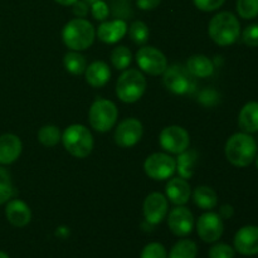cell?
Returning <instances> with one entry per match:
<instances>
[{
    "instance_id": "6da1fadb",
    "label": "cell",
    "mask_w": 258,
    "mask_h": 258,
    "mask_svg": "<svg viewBox=\"0 0 258 258\" xmlns=\"http://www.w3.org/2000/svg\"><path fill=\"white\" fill-rule=\"evenodd\" d=\"M224 151L232 165L246 168L256 159L257 144L249 134L238 133L228 139Z\"/></svg>"
},
{
    "instance_id": "7a4b0ae2",
    "label": "cell",
    "mask_w": 258,
    "mask_h": 258,
    "mask_svg": "<svg viewBox=\"0 0 258 258\" xmlns=\"http://www.w3.org/2000/svg\"><path fill=\"white\" fill-rule=\"evenodd\" d=\"M209 37L218 45H231L239 38L241 24L231 12H221L214 15L208 25Z\"/></svg>"
},
{
    "instance_id": "3957f363",
    "label": "cell",
    "mask_w": 258,
    "mask_h": 258,
    "mask_svg": "<svg viewBox=\"0 0 258 258\" xmlns=\"http://www.w3.org/2000/svg\"><path fill=\"white\" fill-rule=\"evenodd\" d=\"M96 30L92 23L83 18H76L64 25L62 38L64 44L72 50H85L95 42Z\"/></svg>"
},
{
    "instance_id": "277c9868",
    "label": "cell",
    "mask_w": 258,
    "mask_h": 258,
    "mask_svg": "<svg viewBox=\"0 0 258 258\" xmlns=\"http://www.w3.org/2000/svg\"><path fill=\"white\" fill-rule=\"evenodd\" d=\"M60 140L66 150L78 159L87 158L93 149L92 134L86 126L78 123L68 126L62 134Z\"/></svg>"
},
{
    "instance_id": "5b68a950",
    "label": "cell",
    "mask_w": 258,
    "mask_h": 258,
    "mask_svg": "<svg viewBox=\"0 0 258 258\" xmlns=\"http://www.w3.org/2000/svg\"><path fill=\"white\" fill-rule=\"evenodd\" d=\"M146 90L145 76L139 70H126L116 83V95L122 102L134 103L140 100Z\"/></svg>"
},
{
    "instance_id": "8992f818",
    "label": "cell",
    "mask_w": 258,
    "mask_h": 258,
    "mask_svg": "<svg viewBox=\"0 0 258 258\" xmlns=\"http://www.w3.org/2000/svg\"><path fill=\"white\" fill-rule=\"evenodd\" d=\"M118 117V110L115 103L105 98H97L88 111V121L93 130L107 133L115 126Z\"/></svg>"
},
{
    "instance_id": "52a82bcc",
    "label": "cell",
    "mask_w": 258,
    "mask_h": 258,
    "mask_svg": "<svg viewBox=\"0 0 258 258\" xmlns=\"http://www.w3.org/2000/svg\"><path fill=\"white\" fill-rule=\"evenodd\" d=\"M164 86L176 95H185L196 88V77L183 64H173L163 73Z\"/></svg>"
},
{
    "instance_id": "ba28073f",
    "label": "cell",
    "mask_w": 258,
    "mask_h": 258,
    "mask_svg": "<svg viewBox=\"0 0 258 258\" xmlns=\"http://www.w3.org/2000/svg\"><path fill=\"white\" fill-rule=\"evenodd\" d=\"M144 170L154 180H166L176 171V160L164 153H154L144 163Z\"/></svg>"
},
{
    "instance_id": "9c48e42d",
    "label": "cell",
    "mask_w": 258,
    "mask_h": 258,
    "mask_svg": "<svg viewBox=\"0 0 258 258\" xmlns=\"http://www.w3.org/2000/svg\"><path fill=\"white\" fill-rule=\"evenodd\" d=\"M136 62L141 71L150 76L163 75L168 68V59L161 50L155 47H143L136 53Z\"/></svg>"
},
{
    "instance_id": "30bf717a",
    "label": "cell",
    "mask_w": 258,
    "mask_h": 258,
    "mask_svg": "<svg viewBox=\"0 0 258 258\" xmlns=\"http://www.w3.org/2000/svg\"><path fill=\"white\" fill-rule=\"evenodd\" d=\"M159 141L164 150L179 155L188 150L189 145H190V136L185 128L174 125L163 128L160 136H159Z\"/></svg>"
},
{
    "instance_id": "8fae6325",
    "label": "cell",
    "mask_w": 258,
    "mask_h": 258,
    "mask_svg": "<svg viewBox=\"0 0 258 258\" xmlns=\"http://www.w3.org/2000/svg\"><path fill=\"white\" fill-rule=\"evenodd\" d=\"M143 134V123L138 118L128 117L118 123L113 134V139L120 148H133L141 140Z\"/></svg>"
},
{
    "instance_id": "7c38bea8",
    "label": "cell",
    "mask_w": 258,
    "mask_h": 258,
    "mask_svg": "<svg viewBox=\"0 0 258 258\" xmlns=\"http://www.w3.org/2000/svg\"><path fill=\"white\" fill-rule=\"evenodd\" d=\"M224 231L223 219L219 214L207 212L199 217L197 222V232L202 241L206 243H214L222 237Z\"/></svg>"
},
{
    "instance_id": "4fadbf2b",
    "label": "cell",
    "mask_w": 258,
    "mask_h": 258,
    "mask_svg": "<svg viewBox=\"0 0 258 258\" xmlns=\"http://www.w3.org/2000/svg\"><path fill=\"white\" fill-rule=\"evenodd\" d=\"M168 211V198L164 194L155 191L146 197L145 202H144V217L148 223L153 224V226L161 223L165 219Z\"/></svg>"
},
{
    "instance_id": "5bb4252c",
    "label": "cell",
    "mask_w": 258,
    "mask_h": 258,
    "mask_svg": "<svg viewBox=\"0 0 258 258\" xmlns=\"http://www.w3.org/2000/svg\"><path fill=\"white\" fill-rule=\"evenodd\" d=\"M168 226L175 236L186 237L194 228L193 213L185 207L178 206L169 213Z\"/></svg>"
},
{
    "instance_id": "9a60e30c",
    "label": "cell",
    "mask_w": 258,
    "mask_h": 258,
    "mask_svg": "<svg viewBox=\"0 0 258 258\" xmlns=\"http://www.w3.org/2000/svg\"><path fill=\"white\" fill-rule=\"evenodd\" d=\"M234 249L243 256L258 254V227H242L234 236Z\"/></svg>"
},
{
    "instance_id": "2e32d148",
    "label": "cell",
    "mask_w": 258,
    "mask_h": 258,
    "mask_svg": "<svg viewBox=\"0 0 258 258\" xmlns=\"http://www.w3.org/2000/svg\"><path fill=\"white\" fill-rule=\"evenodd\" d=\"M5 216L10 224L18 228H23L27 226L32 219V212L28 204L20 199H12L5 207Z\"/></svg>"
},
{
    "instance_id": "e0dca14e",
    "label": "cell",
    "mask_w": 258,
    "mask_h": 258,
    "mask_svg": "<svg viewBox=\"0 0 258 258\" xmlns=\"http://www.w3.org/2000/svg\"><path fill=\"white\" fill-rule=\"evenodd\" d=\"M127 33V23L123 19H115L111 22H103L97 29L98 39L107 44H115L122 39Z\"/></svg>"
},
{
    "instance_id": "ac0fdd59",
    "label": "cell",
    "mask_w": 258,
    "mask_h": 258,
    "mask_svg": "<svg viewBox=\"0 0 258 258\" xmlns=\"http://www.w3.org/2000/svg\"><path fill=\"white\" fill-rule=\"evenodd\" d=\"M22 141L17 135L4 134L0 136V164L9 165L13 164L22 154Z\"/></svg>"
},
{
    "instance_id": "d6986e66",
    "label": "cell",
    "mask_w": 258,
    "mask_h": 258,
    "mask_svg": "<svg viewBox=\"0 0 258 258\" xmlns=\"http://www.w3.org/2000/svg\"><path fill=\"white\" fill-rule=\"evenodd\" d=\"M166 198L175 206H184L188 203L191 196L190 184L183 178H173L168 181L165 188Z\"/></svg>"
},
{
    "instance_id": "ffe728a7",
    "label": "cell",
    "mask_w": 258,
    "mask_h": 258,
    "mask_svg": "<svg viewBox=\"0 0 258 258\" xmlns=\"http://www.w3.org/2000/svg\"><path fill=\"white\" fill-rule=\"evenodd\" d=\"M86 82L95 88L103 87L111 78V70L107 63L96 60L91 63L85 71Z\"/></svg>"
},
{
    "instance_id": "44dd1931",
    "label": "cell",
    "mask_w": 258,
    "mask_h": 258,
    "mask_svg": "<svg viewBox=\"0 0 258 258\" xmlns=\"http://www.w3.org/2000/svg\"><path fill=\"white\" fill-rule=\"evenodd\" d=\"M238 125L246 134L258 133V102H248L242 107Z\"/></svg>"
},
{
    "instance_id": "7402d4cb",
    "label": "cell",
    "mask_w": 258,
    "mask_h": 258,
    "mask_svg": "<svg viewBox=\"0 0 258 258\" xmlns=\"http://www.w3.org/2000/svg\"><path fill=\"white\" fill-rule=\"evenodd\" d=\"M186 68L196 78H207L213 75L214 64L207 55H191L186 62Z\"/></svg>"
},
{
    "instance_id": "603a6c76",
    "label": "cell",
    "mask_w": 258,
    "mask_h": 258,
    "mask_svg": "<svg viewBox=\"0 0 258 258\" xmlns=\"http://www.w3.org/2000/svg\"><path fill=\"white\" fill-rule=\"evenodd\" d=\"M193 201L197 207L204 211H211L218 204V197L217 193L207 185L197 186L193 193Z\"/></svg>"
},
{
    "instance_id": "cb8c5ba5",
    "label": "cell",
    "mask_w": 258,
    "mask_h": 258,
    "mask_svg": "<svg viewBox=\"0 0 258 258\" xmlns=\"http://www.w3.org/2000/svg\"><path fill=\"white\" fill-rule=\"evenodd\" d=\"M196 160L197 153L193 150H185L184 153L179 154V158L176 160V170L179 171L180 178L190 179L193 176Z\"/></svg>"
},
{
    "instance_id": "d4e9b609",
    "label": "cell",
    "mask_w": 258,
    "mask_h": 258,
    "mask_svg": "<svg viewBox=\"0 0 258 258\" xmlns=\"http://www.w3.org/2000/svg\"><path fill=\"white\" fill-rule=\"evenodd\" d=\"M63 63H64L66 70L75 76L83 75L86 68H87L86 58L80 52H77V50L66 53L64 58H63Z\"/></svg>"
},
{
    "instance_id": "484cf974",
    "label": "cell",
    "mask_w": 258,
    "mask_h": 258,
    "mask_svg": "<svg viewBox=\"0 0 258 258\" xmlns=\"http://www.w3.org/2000/svg\"><path fill=\"white\" fill-rule=\"evenodd\" d=\"M198 246L191 239H181L178 241L171 248L168 258H197Z\"/></svg>"
},
{
    "instance_id": "4316f807",
    "label": "cell",
    "mask_w": 258,
    "mask_h": 258,
    "mask_svg": "<svg viewBox=\"0 0 258 258\" xmlns=\"http://www.w3.org/2000/svg\"><path fill=\"white\" fill-rule=\"evenodd\" d=\"M133 62V53L125 45H118L111 52V63L116 70L123 71Z\"/></svg>"
},
{
    "instance_id": "83f0119b",
    "label": "cell",
    "mask_w": 258,
    "mask_h": 258,
    "mask_svg": "<svg viewBox=\"0 0 258 258\" xmlns=\"http://www.w3.org/2000/svg\"><path fill=\"white\" fill-rule=\"evenodd\" d=\"M60 139H62V135H60L59 128L54 125H45L38 131V140L42 145L47 146V148L55 146L59 143Z\"/></svg>"
},
{
    "instance_id": "f1b7e54d",
    "label": "cell",
    "mask_w": 258,
    "mask_h": 258,
    "mask_svg": "<svg viewBox=\"0 0 258 258\" xmlns=\"http://www.w3.org/2000/svg\"><path fill=\"white\" fill-rule=\"evenodd\" d=\"M128 34H130L131 40H133L135 44L143 45L145 44L149 40V27L141 20H135L134 23H131L130 28H128Z\"/></svg>"
},
{
    "instance_id": "f546056e",
    "label": "cell",
    "mask_w": 258,
    "mask_h": 258,
    "mask_svg": "<svg viewBox=\"0 0 258 258\" xmlns=\"http://www.w3.org/2000/svg\"><path fill=\"white\" fill-rule=\"evenodd\" d=\"M14 194L12 176L7 169L0 166V206L8 203Z\"/></svg>"
},
{
    "instance_id": "4dcf8cb0",
    "label": "cell",
    "mask_w": 258,
    "mask_h": 258,
    "mask_svg": "<svg viewBox=\"0 0 258 258\" xmlns=\"http://www.w3.org/2000/svg\"><path fill=\"white\" fill-rule=\"evenodd\" d=\"M237 12L243 19L258 17V0H237Z\"/></svg>"
},
{
    "instance_id": "1f68e13d",
    "label": "cell",
    "mask_w": 258,
    "mask_h": 258,
    "mask_svg": "<svg viewBox=\"0 0 258 258\" xmlns=\"http://www.w3.org/2000/svg\"><path fill=\"white\" fill-rule=\"evenodd\" d=\"M140 258H168V252L161 243L151 242L144 247Z\"/></svg>"
},
{
    "instance_id": "d6a6232c",
    "label": "cell",
    "mask_w": 258,
    "mask_h": 258,
    "mask_svg": "<svg viewBox=\"0 0 258 258\" xmlns=\"http://www.w3.org/2000/svg\"><path fill=\"white\" fill-rule=\"evenodd\" d=\"M208 256L209 258H234L236 249L227 243H217L211 247Z\"/></svg>"
},
{
    "instance_id": "836d02e7",
    "label": "cell",
    "mask_w": 258,
    "mask_h": 258,
    "mask_svg": "<svg viewBox=\"0 0 258 258\" xmlns=\"http://www.w3.org/2000/svg\"><path fill=\"white\" fill-rule=\"evenodd\" d=\"M91 13H92V17L96 20L103 22V20L107 19L108 14H110V9H108V5L103 0H97V2L91 4Z\"/></svg>"
},
{
    "instance_id": "e575fe53",
    "label": "cell",
    "mask_w": 258,
    "mask_h": 258,
    "mask_svg": "<svg viewBox=\"0 0 258 258\" xmlns=\"http://www.w3.org/2000/svg\"><path fill=\"white\" fill-rule=\"evenodd\" d=\"M242 40L248 47H258V24H251L246 27L242 33Z\"/></svg>"
},
{
    "instance_id": "d590c367",
    "label": "cell",
    "mask_w": 258,
    "mask_h": 258,
    "mask_svg": "<svg viewBox=\"0 0 258 258\" xmlns=\"http://www.w3.org/2000/svg\"><path fill=\"white\" fill-rule=\"evenodd\" d=\"M194 5L202 12H214L224 4L226 0H193Z\"/></svg>"
},
{
    "instance_id": "8d00e7d4",
    "label": "cell",
    "mask_w": 258,
    "mask_h": 258,
    "mask_svg": "<svg viewBox=\"0 0 258 258\" xmlns=\"http://www.w3.org/2000/svg\"><path fill=\"white\" fill-rule=\"evenodd\" d=\"M72 7H73V14H75L77 18H85L86 15L88 14V9H90L88 3L86 2V0H77Z\"/></svg>"
},
{
    "instance_id": "74e56055",
    "label": "cell",
    "mask_w": 258,
    "mask_h": 258,
    "mask_svg": "<svg viewBox=\"0 0 258 258\" xmlns=\"http://www.w3.org/2000/svg\"><path fill=\"white\" fill-rule=\"evenodd\" d=\"M161 0H136V5L141 10H153L159 7Z\"/></svg>"
},
{
    "instance_id": "f35d334b",
    "label": "cell",
    "mask_w": 258,
    "mask_h": 258,
    "mask_svg": "<svg viewBox=\"0 0 258 258\" xmlns=\"http://www.w3.org/2000/svg\"><path fill=\"white\" fill-rule=\"evenodd\" d=\"M233 213H234L233 208L227 204V206H223L221 208V214H219V216H221L222 218H231V217L233 216Z\"/></svg>"
},
{
    "instance_id": "ab89813d",
    "label": "cell",
    "mask_w": 258,
    "mask_h": 258,
    "mask_svg": "<svg viewBox=\"0 0 258 258\" xmlns=\"http://www.w3.org/2000/svg\"><path fill=\"white\" fill-rule=\"evenodd\" d=\"M55 2H57L58 4H60V5H64V7H70V5L75 4L77 0H55Z\"/></svg>"
},
{
    "instance_id": "60d3db41",
    "label": "cell",
    "mask_w": 258,
    "mask_h": 258,
    "mask_svg": "<svg viewBox=\"0 0 258 258\" xmlns=\"http://www.w3.org/2000/svg\"><path fill=\"white\" fill-rule=\"evenodd\" d=\"M0 258H10L9 256H8L7 253H5V252H3V251H0Z\"/></svg>"
},
{
    "instance_id": "b9f144b4",
    "label": "cell",
    "mask_w": 258,
    "mask_h": 258,
    "mask_svg": "<svg viewBox=\"0 0 258 258\" xmlns=\"http://www.w3.org/2000/svg\"><path fill=\"white\" fill-rule=\"evenodd\" d=\"M86 2H87V3H88V4H92V3L97 2V0H86Z\"/></svg>"
},
{
    "instance_id": "7bdbcfd3",
    "label": "cell",
    "mask_w": 258,
    "mask_h": 258,
    "mask_svg": "<svg viewBox=\"0 0 258 258\" xmlns=\"http://www.w3.org/2000/svg\"><path fill=\"white\" fill-rule=\"evenodd\" d=\"M256 165H257V169H258V155H256Z\"/></svg>"
},
{
    "instance_id": "ee69618b",
    "label": "cell",
    "mask_w": 258,
    "mask_h": 258,
    "mask_svg": "<svg viewBox=\"0 0 258 258\" xmlns=\"http://www.w3.org/2000/svg\"><path fill=\"white\" fill-rule=\"evenodd\" d=\"M126 2H127V0H126Z\"/></svg>"
}]
</instances>
